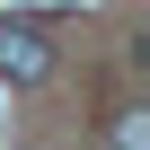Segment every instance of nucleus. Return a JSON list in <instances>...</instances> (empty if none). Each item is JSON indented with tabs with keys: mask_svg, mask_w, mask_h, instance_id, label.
Masks as SVG:
<instances>
[{
	"mask_svg": "<svg viewBox=\"0 0 150 150\" xmlns=\"http://www.w3.org/2000/svg\"><path fill=\"white\" fill-rule=\"evenodd\" d=\"M0 80H18V88L53 80V35L27 27V18H0Z\"/></svg>",
	"mask_w": 150,
	"mask_h": 150,
	"instance_id": "obj_1",
	"label": "nucleus"
},
{
	"mask_svg": "<svg viewBox=\"0 0 150 150\" xmlns=\"http://www.w3.org/2000/svg\"><path fill=\"white\" fill-rule=\"evenodd\" d=\"M106 150H150V115L141 106H115L106 115Z\"/></svg>",
	"mask_w": 150,
	"mask_h": 150,
	"instance_id": "obj_2",
	"label": "nucleus"
}]
</instances>
